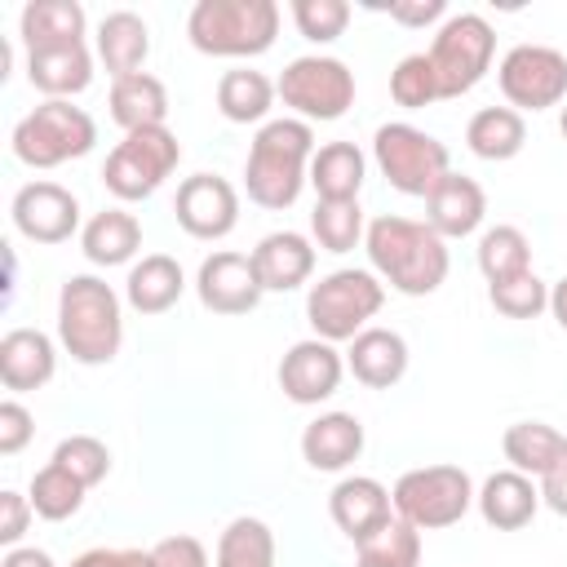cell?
Returning <instances> with one entry per match:
<instances>
[{"label":"cell","mask_w":567,"mask_h":567,"mask_svg":"<svg viewBox=\"0 0 567 567\" xmlns=\"http://www.w3.org/2000/svg\"><path fill=\"white\" fill-rule=\"evenodd\" d=\"M487 213V199H483V186L465 173H447L430 195H425V226L439 230L443 239H465L478 230Z\"/></svg>","instance_id":"17"},{"label":"cell","mask_w":567,"mask_h":567,"mask_svg":"<svg viewBox=\"0 0 567 567\" xmlns=\"http://www.w3.org/2000/svg\"><path fill=\"white\" fill-rule=\"evenodd\" d=\"M13 226L31 244H62L80 226V199L58 182H27L13 195Z\"/></svg>","instance_id":"14"},{"label":"cell","mask_w":567,"mask_h":567,"mask_svg":"<svg viewBox=\"0 0 567 567\" xmlns=\"http://www.w3.org/2000/svg\"><path fill=\"white\" fill-rule=\"evenodd\" d=\"M173 213H177V226L195 239H226L239 221V195L226 177L217 173H195L177 186V199H173Z\"/></svg>","instance_id":"13"},{"label":"cell","mask_w":567,"mask_h":567,"mask_svg":"<svg viewBox=\"0 0 567 567\" xmlns=\"http://www.w3.org/2000/svg\"><path fill=\"white\" fill-rule=\"evenodd\" d=\"M487 297L505 319H536L549 306V288L536 279V270H527L518 279H505V284H492Z\"/></svg>","instance_id":"41"},{"label":"cell","mask_w":567,"mask_h":567,"mask_svg":"<svg viewBox=\"0 0 567 567\" xmlns=\"http://www.w3.org/2000/svg\"><path fill=\"white\" fill-rule=\"evenodd\" d=\"M151 567H208V554L195 536H164L151 545Z\"/></svg>","instance_id":"44"},{"label":"cell","mask_w":567,"mask_h":567,"mask_svg":"<svg viewBox=\"0 0 567 567\" xmlns=\"http://www.w3.org/2000/svg\"><path fill=\"white\" fill-rule=\"evenodd\" d=\"M363 567H416L421 563V532L408 518H385L377 532L354 540Z\"/></svg>","instance_id":"34"},{"label":"cell","mask_w":567,"mask_h":567,"mask_svg":"<svg viewBox=\"0 0 567 567\" xmlns=\"http://www.w3.org/2000/svg\"><path fill=\"white\" fill-rule=\"evenodd\" d=\"M93 142H97V124L89 120V111L58 97L40 102L13 128V155L31 168H58L66 159H80L93 151Z\"/></svg>","instance_id":"6"},{"label":"cell","mask_w":567,"mask_h":567,"mask_svg":"<svg viewBox=\"0 0 567 567\" xmlns=\"http://www.w3.org/2000/svg\"><path fill=\"white\" fill-rule=\"evenodd\" d=\"M58 341L75 363H89V368L111 363L124 341L115 288L93 275H71L58 292Z\"/></svg>","instance_id":"2"},{"label":"cell","mask_w":567,"mask_h":567,"mask_svg":"<svg viewBox=\"0 0 567 567\" xmlns=\"http://www.w3.org/2000/svg\"><path fill=\"white\" fill-rule=\"evenodd\" d=\"M292 22L306 40L332 44L350 22V4L346 0H292Z\"/></svg>","instance_id":"42"},{"label":"cell","mask_w":567,"mask_h":567,"mask_svg":"<svg viewBox=\"0 0 567 567\" xmlns=\"http://www.w3.org/2000/svg\"><path fill=\"white\" fill-rule=\"evenodd\" d=\"M372 155L377 168L385 173V182L403 195H430L452 168H447V146L416 128V124H381L372 137Z\"/></svg>","instance_id":"8"},{"label":"cell","mask_w":567,"mask_h":567,"mask_svg":"<svg viewBox=\"0 0 567 567\" xmlns=\"http://www.w3.org/2000/svg\"><path fill=\"white\" fill-rule=\"evenodd\" d=\"M341 372H346V359L332 350V341L310 337V341H297V346L284 354V363H279V385H284V394H288L292 403H306V408H310V403H323V399L337 394Z\"/></svg>","instance_id":"16"},{"label":"cell","mask_w":567,"mask_h":567,"mask_svg":"<svg viewBox=\"0 0 567 567\" xmlns=\"http://www.w3.org/2000/svg\"><path fill=\"white\" fill-rule=\"evenodd\" d=\"M31 514H35V509H31V496H22V492H0V540H4L9 549L22 540Z\"/></svg>","instance_id":"45"},{"label":"cell","mask_w":567,"mask_h":567,"mask_svg":"<svg viewBox=\"0 0 567 567\" xmlns=\"http://www.w3.org/2000/svg\"><path fill=\"white\" fill-rule=\"evenodd\" d=\"M84 483L71 474V470H62L58 461H49L35 478H31V509L40 514V518H49V523H62V518H71L80 505H84Z\"/></svg>","instance_id":"37"},{"label":"cell","mask_w":567,"mask_h":567,"mask_svg":"<svg viewBox=\"0 0 567 567\" xmlns=\"http://www.w3.org/2000/svg\"><path fill=\"white\" fill-rule=\"evenodd\" d=\"M346 363H350L354 381H363L368 390H390L408 372V341L390 328H363L350 341Z\"/></svg>","instance_id":"21"},{"label":"cell","mask_w":567,"mask_h":567,"mask_svg":"<svg viewBox=\"0 0 567 567\" xmlns=\"http://www.w3.org/2000/svg\"><path fill=\"white\" fill-rule=\"evenodd\" d=\"M443 0H416V4H390V18L403 22V27H425L434 18H443Z\"/></svg>","instance_id":"48"},{"label":"cell","mask_w":567,"mask_h":567,"mask_svg":"<svg viewBox=\"0 0 567 567\" xmlns=\"http://www.w3.org/2000/svg\"><path fill=\"white\" fill-rule=\"evenodd\" d=\"M168 115V93L155 75L137 71V75H124L111 84V120L124 128V133H137V128H159Z\"/></svg>","instance_id":"27"},{"label":"cell","mask_w":567,"mask_h":567,"mask_svg":"<svg viewBox=\"0 0 567 567\" xmlns=\"http://www.w3.org/2000/svg\"><path fill=\"white\" fill-rule=\"evenodd\" d=\"M390 97H394L399 106H408V111H421V106H430V102L439 97V80H434V66H430L425 53H408V58L394 66V75H390Z\"/></svg>","instance_id":"40"},{"label":"cell","mask_w":567,"mask_h":567,"mask_svg":"<svg viewBox=\"0 0 567 567\" xmlns=\"http://www.w3.org/2000/svg\"><path fill=\"white\" fill-rule=\"evenodd\" d=\"M58 368L53 341L40 328H13L0 337V381L4 390H40Z\"/></svg>","instance_id":"20"},{"label":"cell","mask_w":567,"mask_h":567,"mask_svg":"<svg viewBox=\"0 0 567 567\" xmlns=\"http://www.w3.org/2000/svg\"><path fill=\"white\" fill-rule=\"evenodd\" d=\"M385 284L372 270H332L306 297V319L319 341H354L381 310Z\"/></svg>","instance_id":"5"},{"label":"cell","mask_w":567,"mask_h":567,"mask_svg":"<svg viewBox=\"0 0 567 567\" xmlns=\"http://www.w3.org/2000/svg\"><path fill=\"white\" fill-rule=\"evenodd\" d=\"M35 434V416L18 403V399H4L0 403V456H18Z\"/></svg>","instance_id":"43"},{"label":"cell","mask_w":567,"mask_h":567,"mask_svg":"<svg viewBox=\"0 0 567 567\" xmlns=\"http://www.w3.org/2000/svg\"><path fill=\"white\" fill-rule=\"evenodd\" d=\"M315 159V133L306 120H270L248 151L244 186L261 208H288L306 186V164Z\"/></svg>","instance_id":"3"},{"label":"cell","mask_w":567,"mask_h":567,"mask_svg":"<svg viewBox=\"0 0 567 567\" xmlns=\"http://www.w3.org/2000/svg\"><path fill=\"white\" fill-rule=\"evenodd\" d=\"M558 128H563V137H567V106H563V115H558Z\"/></svg>","instance_id":"51"},{"label":"cell","mask_w":567,"mask_h":567,"mask_svg":"<svg viewBox=\"0 0 567 567\" xmlns=\"http://www.w3.org/2000/svg\"><path fill=\"white\" fill-rule=\"evenodd\" d=\"M0 567H53V558H49L44 549H35V545H13V549L0 558Z\"/></svg>","instance_id":"49"},{"label":"cell","mask_w":567,"mask_h":567,"mask_svg":"<svg viewBox=\"0 0 567 567\" xmlns=\"http://www.w3.org/2000/svg\"><path fill=\"white\" fill-rule=\"evenodd\" d=\"M310 230L323 252H350L363 239V208L359 199H319L310 213Z\"/></svg>","instance_id":"38"},{"label":"cell","mask_w":567,"mask_h":567,"mask_svg":"<svg viewBox=\"0 0 567 567\" xmlns=\"http://www.w3.org/2000/svg\"><path fill=\"white\" fill-rule=\"evenodd\" d=\"M146 53H151V31H146V22L137 13L115 9V13L102 18V27H97V58H102V66L115 80L137 75V66L146 62Z\"/></svg>","instance_id":"25"},{"label":"cell","mask_w":567,"mask_h":567,"mask_svg":"<svg viewBox=\"0 0 567 567\" xmlns=\"http://www.w3.org/2000/svg\"><path fill=\"white\" fill-rule=\"evenodd\" d=\"M359 567H363V563H359Z\"/></svg>","instance_id":"52"},{"label":"cell","mask_w":567,"mask_h":567,"mask_svg":"<svg viewBox=\"0 0 567 567\" xmlns=\"http://www.w3.org/2000/svg\"><path fill=\"white\" fill-rule=\"evenodd\" d=\"M275 93L301 120H341L354 102V71L341 58H292Z\"/></svg>","instance_id":"11"},{"label":"cell","mask_w":567,"mask_h":567,"mask_svg":"<svg viewBox=\"0 0 567 567\" xmlns=\"http://www.w3.org/2000/svg\"><path fill=\"white\" fill-rule=\"evenodd\" d=\"M71 567H151V549H84Z\"/></svg>","instance_id":"46"},{"label":"cell","mask_w":567,"mask_h":567,"mask_svg":"<svg viewBox=\"0 0 567 567\" xmlns=\"http://www.w3.org/2000/svg\"><path fill=\"white\" fill-rule=\"evenodd\" d=\"M186 35L208 58H257L279 35L275 0H199L186 18Z\"/></svg>","instance_id":"4"},{"label":"cell","mask_w":567,"mask_h":567,"mask_svg":"<svg viewBox=\"0 0 567 567\" xmlns=\"http://www.w3.org/2000/svg\"><path fill=\"white\" fill-rule=\"evenodd\" d=\"M363 151L354 142H328L310 159V186L319 199H359L363 186Z\"/></svg>","instance_id":"32"},{"label":"cell","mask_w":567,"mask_h":567,"mask_svg":"<svg viewBox=\"0 0 567 567\" xmlns=\"http://www.w3.org/2000/svg\"><path fill=\"white\" fill-rule=\"evenodd\" d=\"M22 44L27 53L84 44V9L75 0H31L22 9Z\"/></svg>","instance_id":"26"},{"label":"cell","mask_w":567,"mask_h":567,"mask_svg":"<svg viewBox=\"0 0 567 567\" xmlns=\"http://www.w3.org/2000/svg\"><path fill=\"white\" fill-rule=\"evenodd\" d=\"M390 505H394L390 492H385L377 478H368V474L341 478V483L332 487V496H328V514H332V523H337L350 540H363V536L377 532L385 518H394Z\"/></svg>","instance_id":"19"},{"label":"cell","mask_w":567,"mask_h":567,"mask_svg":"<svg viewBox=\"0 0 567 567\" xmlns=\"http://www.w3.org/2000/svg\"><path fill=\"white\" fill-rule=\"evenodd\" d=\"M80 244H84V257L93 266H124L142 248V226L124 208H102L97 217H89Z\"/></svg>","instance_id":"30"},{"label":"cell","mask_w":567,"mask_h":567,"mask_svg":"<svg viewBox=\"0 0 567 567\" xmlns=\"http://www.w3.org/2000/svg\"><path fill=\"white\" fill-rule=\"evenodd\" d=\"M177 159H182L177 133H168L164 124L159 128H137V133H124V142L106 155L102 182L115 199H146L177 168Z\"/></svg>","instance_id":"10"},{"label":"cell","mask_w":567,"mask_h":567,"mask_svg":"<svg viewBox=\"0 0 567 567\" xmlns=\"http://www.w3.org/2000/svg\"><path fill=\"white\" fill-rule=\"evenodd\" d=\"M252 266H257V279H261L266 292H292L310 279L315 248L297 230H275L252 248Z\"/></svg>","instance_id":"18"},{"label":"cell","mask_w":567,"mask_h":567,"mask_svg":"<svg viewBox=\"0 0 567 567\" xmlns=\"http://www.w3.org/2000/svg\"><path fill=\"white\" fill-rule=\"evenodd\" d=\"M390 501H394L399 518H408L416 532H439V527H452L465 518L474 487L461 465H421V470L399 474Z\"/></svg>","instance_id":"7"},{"label":"cell","mask_w":567,"mask_h":567,"mask_svg":"<svg viewBox=\"0 0 567 567\" xmlns=\"http://www.w3.org/2000/svg\"><path fill=\"white\" fill-rule=\"evenodd\" d=\"M27 80H31L40 93L66 102L71 93H84V89H89V80H93V58H89L84 44L35 49V53H27Z\"/></svg>","instance_id":"24"},{"label":"cell","mask_w":567,"mask_h":567,"mask_svg":"<svg viewBox=\"0 0 567 567\" xmlns=\"http://www.w3.org/2000/svg\"><path fill=\"white\" fill-rule=\"evenodd\" d=\"M195 288H199V301L213 315H248V310H257V301L266 292L261 279H257L252 252L244 257V252H230V248L204 257Z\"/></svg>","instance_id":"15"},{"label":"cell","mask_w":567,"mask_h":567,"mask_svg":"<svg viewBox=\"0 0 567 567\" xmlns=\"http://www.w3.org/2000/svg\"><path fill=\"white\" fill-rule=\"evenodd\" d=\"M217 567H275V536L261 518H235L217 540Z\"/></svg>","instance_id":"36"},{"label":"cell","mask_w":567,"mask_h":567,"mask_svg":"<svg viewBox=\"0 0 567 567\" xmlns=\"http://www.w3.org/2000/svg\"><path fill=\"white\" fill-rule=\"evenodd\" d=\"M465 142L478 159H514L527 142V124L514 106H483L465 124Z\"/></svg>","instance_id":"31"},{"label":"cell","mask_w":567,"mask_h":567,"mask_svg":"<svg viewBox=\"0 0 567 567\" xmlns=\"http://www.w3.org/2000/svg\"><path fill=\"white\" fill-rule=\"evenodd\" d=\"M540 501H545L554 514L567 518V456H563L549 474H540Z\"/></svg>","instance_id":"47"},{"label":"cell","mask_w":567,"mask_h":567,"mask_svg":"<svg viewBox=\"0 0 567 567\" xmlns=\"http://www.w3.org/2000/svg\"><path fill=\"white\" fill-rule=\"evenodd\" d=\"M509 470L518 474H549L563 456H567V434H558L545 421H514L501 439Z\"/></svg>","instance_id":"29"},{"label":"cell","mask_w":567,"mask_h":567,"mask_svg":"<svg viewBox=\"0 0 567 567\" xmlns=\"http://www.w3.org/2000/svg\"><path fill=\"white\" fill-rule=\"evenodd\" d=\"M53 461H58L62 470H71L84 487H93V483H102V478L111 474V452H106V443L93 439V434H71V439H62V443L53 447Z\"/></svg>","instance_id":"39"},{"label":"cell","mask_w":567,"mask_h":567,"mask_svg":"<svg viewBox=\"0 0 567 567\" xmlns=\"http://www.w3.org/2000/svg\"><path fill=\"white\" fill-rule=\"evenodd\" d=\"M492 53H496V35L487 27V18L478 13H452L434 44H430V66H434V80H439V97H461L470 93L487 66H492Z\"/></svg>","instance_id":"9"},{"label":"cell","mask_w":567,"mask_h":567,"mask_svg":"<svg viewBox=\"0 0 567 567\" xmlns=\"http://www.w3.org/2000/svg\"><path fill=\"white\" fill-rule=\"evenodd\" d=\"M368 244V261L372 270L403 297H425L447 279V244L439 230H430L425 221L412 217H377L363 235Z\"/></svg>","instance_id":"1"},{"label":"cell","mask_w":567,"mask_h":567,"mask_svg":"<svg viewBox=\"0 0 567 567\" xmlns=\"http://www.w3.org/2000/svg\"><path fill=\"white\" fill-rule=\"evenodd\" d=\"M270 102H275V84H270L261 71L239 66V71H226L221 84H217V111H221L230 124H252V120H261V115L270 111Z\"/></svg>","instance_id":"33"},{"label":"cell","mask_w":567,"mask_h":567,"mask_svg":"<svg viewBox=\"0 0 567 567\" xmlns=\"http://www.w3.org/2000/svg\"><path fill=\"white\" fill-rule=\"evenodd\" d=\"M186 279H182V266L164 252H151L142 257L133 270H128V284H124V297L137 315H164L177 297H182Z\"/></svg>","instance_id":"28"},{"label":"cell","mask_w":567,"mask_h":567,"mask_svg":"<svg viewBox=\"0 0 567 567\" xmlns=\"http://www.w3.org/2000/svg\"><path fill=\"white\" fill-rule=\"evenodd\" d=\"M549 310H554V319H558V328L567 332V275L549 288Z\"/></svg>","instance_id":"50"},{"label":"cell","mask_w":567,"mask_h":567,"mask_svg":"<svg viewBox=\"0 0 567 567\" xmlns=\"http://www.w3.org/2000/svg\"><path fill=\"white\" fill-rule=\"evenodd\" d=\"M536 505H540V487H532V478L518 474V470H496V474L483 483V492H478V514H483V523L496 527V532H518V527H527L532 514H536Z\"/></svg>","instance_id":"23"},{"label":"cell","mask_w":567,"mask_h":567,"mask_svg":"<svg viewBox=\"0 0 567 567\" xmlns=\"http://www.w3.org/2000/svg\"><path fill=\"white\" fill-rule=\"evenodd\" d=\"M478 270L487 275V288L527 275L532 270V244H527V235L518 226H492L478 239Z\"/></svg>","instance_id":"35"},{"label":"cell","mask_w":567,"mask_h":567,"mask_svg":"<svg viewBox=\"0 0 567 567\" xmlns=\"http://www.w3.org/2000/svg\"><path fill=\"white\" fill-rule=\"evenodd\" d=\"M496 80H501V93L509 106L545 111L567 97V58L549 44H514L501 58Z\"/></svg>","instance_id":"12"},{"label":"cell","mask_w":567,"mask_h":567,"mask_svg":"<svg viewBox=\"0 0 567 567\" xmlns=\"http://www.w3.org/2000/svg\"><path fill=\"white\" fill-rule=\"evenodd\" d=\"M363 452V425L350 412H323L301 430V456L310 470H346Z\"/></svg>","instance_id":"22"}]
</instances>
